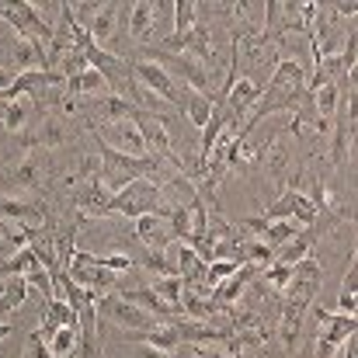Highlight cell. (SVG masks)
<instances>
[{
    "mask_svg": "<svg viewBox=\"0 0 358 358\" xmlns=\"http://www.w3.org/2000/svg\"><path fill=\"white\" fill-rule=\"evenodd\" d=\"M42 181H45V164L38 160L35 150H28L17 164H10V167L0 174V188H24V192H35Z\"/></svg>",
    "mask_w": 358,
    "mask_h": 358,
    "instance_id": "obj_10",
    "label": "cell"
},
{
    "mask_svg": "<svg viewBox=\"0 0 358 358\" xmlns=\"http://www.w3.org/2000/svg\"><path fill=\"white\" fill-rule=\"evenodd\" d=\"M10 84H14V73H10L7 66H0V94H3V91H7Z\"/></svg>",
    "mask_w": 358,
    "mask_h": 358,
    "instance_id": "obj_32",
    "label": "cell"
},
{
    "mask_svg": "<svg viewBox=\"0 0 358 358\" xmlns=\"http://www.w3.org/2000/svg\"><path fill=\"white\" fill-rule=\"evenodd\" d=\"M160 206H164V188H160V181L139 178V181H129L125 188L115 192V199H112V206H108V216L139 220V216L160 213Z\"/></svg>",
    "mask_w": 358,
    "mask_h": 358,
    "instance_id": "obj_2",
    "label": "cell"
},
{
    "mask_svg": "<svg viewBox=\"0 0 358 358\" xmlns=\"http://www.w3.org/2000/svg\"><path fill=\"white\" fill-rule=\"evenodd\" d=\"M178 108L188 115V122H192L195 129H206V122H209V115H213V98H206V94H199V91H192V87L181 84Z\"/></svg>",
    "mask_w": 358,
    "mask_h": 358,
    "instance_id": "obj_19",
    "label": "cell"
},
{
    "mask_svg": "<svg viewBox=\"0 0 358 358\" xmlns=\"http://www.w3.org/2000/svg\"><path fill=\"white\" fill-rule=\"evenodd\" d=\"M171 14H174V31H171V38L164 42L167 49H178V42L192 31V24L199 21V3L195 0H174L171 3Z\"/></svg>",
    "mask_w": 358,
    "mask_h": 358,
    "instance_id": "obj_20",
    "label": "cell"
},
{
    "mask_svg": "<svg viewBox=\"0 0 358 358\" xmlns=\"http://www.w3.org/2000/svg\"><path fill=\"white\" fill-rule=\"evenodd\" d=\"M101 112H105V122H122V119H132L136 105H132V101H125V98H119V94H105Z\"/></svg>",
    "mask_w": 358,
    "mask_h": 358,
    "instance_id": "obj_28",
    "label": "cell"
},
{
    "mask_svg": "<svg viewBox=\"0 0 358 358\" xmlns=\"http://www.w3.org/2000/svg\"><path fill=\"white\" fill-rule=\"evenodd\" d=\"M38 261H35V254L28 250V247H17L10 257H3L0 261V278H10V275H24L28 268H35Z\"/></svg>",
    "mask_w": 358,
    "mask_h": 358,
    "instance_id": "obj_27",
    "label": "cell"
},
{
    "mask_svg": "<svg viewBox=\"0 0 358 358\" xmlns=\"http://www.w3.org/2000/svg\"><path fill=\"white\" fill-rule=\"evenodd\" d=\"M299 234H303V227H299L296 220H271L261 240H264V243H268L271 250H282V247H285L289 240H296Z\"/></svg>",
    "mask_w": 358,
    "mask_h": 358,
    "instance_id": "obj_24",
    "label": "cell"
},
{
    "mask_svg": "<svg viewBox=\"0 0 358 358\" xmlns=\"http://www.w3.org/2000/svg\"><path fill=\"white\" fill-rule=\"evenodd\" d=\"M115 192L98 178H87L77 192H73V209L80 213V220H105L108 216V206H112Z\"/></svg>",
    "mask_w": 358,
    "mask_h": 358,
    "instance_id": "obj_6",
    "label": "cell"
},
{
    "mask_svg": "<svg viewBox=\"0 0 358 358\" xmlns=\"http://www.w3.org/2000/svg\"><path fill=\"white\" fill-rule=\"evenodd\" d=\"M24 282H28V289L35 285V289L42 292V299H45V303H49V299H56V292H52V278H49V271H45L42 264L28 268V271H24Z\"/></svg>",
    "mask_w": 358,
    "mask_h": 358,
    "instance_id": "obj_29",
    "label": "cell"
},
{
    "mask_svg": "<svg viewBox=\"0 0 358 358\" xmlns=\"http://www.w3.org/2000/svg\"><path fill=\"white\" fill-rule=\"evenodd\" d=\"M31 139H35V150H56V146L70 143V125L59 119V115H52V112H42Z\"/></svg>",
    "mask_w": 358,
    "mask_h": 358,
    "instance_id": "obj_15",
    "label": "cell"
},
{
    "mask_svg": "<svg viewBox=\"0 0 358 358\" xmlns=\"http://www.w3.org/2000/svg\"><path fill=\"white\" fill-rule=\"evenodd\" d=\"M119 14H122V3H98V7H94V14H91V21L84 24V31H87V38H91L98 49L115 38V31H119Z\"/></svg>",
    "mask_w": 358,
    "mask_h": 358,
    "instance_id": "obj_12",
    "label": "cell"
},
{
    "mask_svg": "<svg viewBox=\"0 0 358 358\" xmlns=\"http://www.w3.org/2000/svg\"><path fill=\"white\" fill-rule=\"evenodd\" d=\"M181 275H157L153 282H150V292L167 306V310H174L178 317H181Z\"/></svg>",
    "mask_w": 358,
    "mask_h": 358,
    "instance_id": "obj_22",
    "label": "cell"
},
{
    "mask_svg": "<svg viewBox=\"0 0 358 358\" xmlns=\"http://www.w3.org/2000/svg\"><path fill=\"white\" fill-rule=\"evenodd\" d=\"M66 275H70V282L73 285H80V289H87L91 296H108V292H115L119 289V275L115 271H108V268H101L98 264V254H91V250H73V257H70V264L63 268Z\"/></svg>",
    "mask_w": 358,
    "mask_h": 358,
    "instance_id": "obj_3",
    "label": "cell"
},
{
    "mask_svg": "<svg viewBox=\"0 0 358 358\" xmlns=\"http://www.w3.org/2000/svg\"><path fill=\"white\" fill-rule=\"evenodd\" d=\"M132 77L139 80V87H146L150 94H157L160 101H167L171 108H178V98H181V84L153 59H136L132 63Z\"/></svg>",
    "mask_w": 358,
    "mask_h": 358,
    "instance_id": "obj_5",
    "label": "cell"
},
{
    "mask_svg": "<svg viewBox=\"0 0 358 358\" xmlns=\"http://www.w3.org/2000/svg\"><path fill=\"white\" fill-rule=\"evenodd\" d=\"M125 338H136V341H143V345H150V348H160V352H167V355H174L178 352V331H174V320L171 324H153L150 331H125Z\"/></svg>",
    "mask_w": 358,
    "mask_h": 358,
    "instance_id": "obj_18",
    "label": "cell"
},
{
    "mask_svg": "<svg viewBox=\"0 0 358 358\" xmlns=\"http://www.w3.org/2000/svg\"><path fill=\"white\" fill-rule=\"evenodd\" d=\"M94 143H98V153H101V181L112 192H119L129 181H139V178H153L157 181V171H160L157 157H125L119 150L105 146L98 136H94Z\"/></svg>",
    "mask_w": 358,
    "mask_h": 358,
    "instance_id": "obj_1",
    "label": "cell"
},
{
    "mask_svg": "<svg viewBox=\"0 0 358 358\" xmlns=\"http://www.w3.org/2000/svg\"><path fill=\"white\" fill-rule=\"evenodd\" d=\"M132 358H174V355H167V352H160V348H150V345H139Z\"/></svg>",
    "mask_w": 358,
    "mask_h": 358,
    "instance_id": "obj_30",
    "label": "cell"
},
{
    "mask_svg": "<svg viewBox=\"0 0 358 358\" xmlns=\"http://www.w3.org/2000/svg\"><path fill=\"white\" fill-rule=\"evenodd\" d=\"M341 348H345V352H341V358H358V338L352 334V338H348Z\"/></svg>",
    "mask_w": 358,
    "mask_h": 358,
    "instance_id": "obj_31",
    "label": "cell"
},
{
    "mask_svg": "<svg viewBox=\"0 0 358 358\" xmlns=\"http://www.w3.org/2000/svg\"><path fill=\"white\" fill-rule=\"evenodd\" d=\"M313 317L324 324V341H331L334 348H341L352 334L358 331V320L355 317H348V313H331V310H324V306H313Z\"/></svg>",
    "mask_w": 358,
    "mask_h": 358,
    "instance_id": "obj_14",
    "label": "cell"
},
{
    "mask_svg": "<svg viewBox=\"0 0 358 358\" xmlns=\"http://www.w3.org/2000/svg\"><path fill=\"white\" fill-rule=\"evenodd\" d=\"M355 285H358V257L352 254L348 271H345V282H341V292H338V310H334V313H348V317H355V310H358Z\"/></svg>",
    "mask_w": 358,
    "mask_h": 358,
    "instance_id": "obj_25",
    "label": "cell"
},
{
    "mask_svg": "<svg viewBox=\"0 0 358 358\" xmlns=\"http://www.w3.org/2000/svg\"><path fill=\"white\" fill-rule=\"evenodd\" d=\"M10 331H14V327L3 320V324H0V341H7V338H10Z\"/></svg>",
    "mask_w": 358,
    "mask_h": 358,
    "instance_id": "obj_33",
    "label": "cell"
},
{
    "mask_svg": "<svg viewBox=\"0 0 358 358\" xmlns=\"http://www.w3.org/2000/svg\"><path fill=\"white\" fill-rule=\"evenodd\" d=\"M31 98H14V101H0V129L10 132V136H21L28 132V119H31Z\"/></svg>",
    "mask_w": 358,
    "mask_h": 358,
    "instance_id": "obj_17",
    "label": "cell"
},
{
    "mask_svg": "<svg viewBox=\"0 0 358 358\" xmlns=\"http://www.w3.org/2000/svg\"><path fill=\"white\" fill-rule=\"evenodd\" d=\"M261 220H296L299 227H313L317 223V209L310 206V199L299 192V188H285L282 195H278V202H271L268 209H264V216Z\"/></svg>",
    "mask_w": 358,
    "mask_h": 358,
    "instance_id": "obj_7",
    "label": "cell"
},
{
    "mask_svg": "<svg viewBox=\"0 0 358 358\" xmlns=\"http://www.w3.org/2000/svg\"><path fill=\"white\" fill-rule=\"evenodd\" d=\"M132 230H136V240H139L146 250H167V247L174 243V234H171L167 220H164V216H157V213L132 220Z\"/></svg>",
    "mask_w": 358,
    "mask_h": 358,
    "instance_id": "obj_13",
    "label": "cell"
},
{
    "mask_svg": "<svg viewBox=\"0 0 358 358\" xmlns=\"http://www.w3.org/2000/svg\"><path fill=\"white\" fill-rule=\"evenodd\" d=\"M80 94H112L108 91V84H105V77L98 73V70H84V73H77V77H70L66 80V98H80Z\"/></svg>",
    "mask_w": 358,
    "mask_h": 358,
    "instance_id": "obj_23",
    "label": "cell"
},
{
    "mask_svg": "<svg viewBox=\"0 0 358 358\" xmlns=\"http://www.w3.org/2000/svg\"><path fill=\"white\" fill-rule=\"evenodd\" d=\"M77 345H80V327H59L45 348H49V358H66L77 355Z\"/></svg>",
    "mask_w": 358,
    "mask_h": 358,
    "instance_id": "obj_26",
    "label": "cell"
},
{
    "mask_svg": "<svg viewBox=\"0 0 358 358\" xmlns=\"http://www.w3.org/2000/svg\"><path fill=\"white\" fill-rule=\"evenodd\" d=\"M320 285H324V268H320V261L310 254V257H303V261L292 268V278H289V285H285L282 296H285V299H303V303L313 306Z\"/></svg>",
    "mask_w": 358,
    "mask_h": 358,
    "instance_id": "obj_8",
    "label": "cell"
},
{
    "mask_svg": "<svg viewBox=\"0 0 358 358\" xmlns=\"http://www.w3.org/2000/svg\"><path fill=\"white\" fill-rule=\"evenodd\" d=\"M164 3H150V0H139L129 7V35L136 42H146L153 31H157V17H160Z\"/></svg>",
    "mask_w": 358,
    "mask_h": 358,
    "instance_id": "obj_16",
    "label": "cell"
},
{
    "mask_svg": "<svg viewBox=\"0 0 358 358\" xmlns=\"http://www.w3.org/2000/svg\"><path fill=\"white\" fill-rule=\"evenodd\" d=\"M289 160H292V150H289V132L282 129V132L271 139V146L264 150V164H268L271 178L285 181V167H289Z\"/></svg>",
    "mask_w": 358,
    "mask_h": 358,
    "instance_id": "obj_21",
    "label": "cell"
},
{
    "mask_svg": "<svg viewBox=\"0 0 358 358\" xmlns=\"http://www.w3.org/2000/svg\"><path fill=\"white\" fill-rule=\"evenodd\" d=\"M94 132H98V139H101L105 146L119 150V153H125V157H146V150H143V136H139V129H136V122L132 119L101 122Z\"/></svg>",
    "mask_w": 358,
    "mask_h": 358,
    "instance_id": "obj_9",
    "label": "cell"
},
{
    "mask_svg": "<svg viewBox=\"0 0 358 358\" xmlns=\"http://www.w3.org/2000/svg\"><path fill=\"white\" fill-rule=\"evenodd\" d=\"M254 278H257V268H254V264H240L234 275H227V278L213 289V296H209V299H213L220 310H230L234 303L243 299V292H247V285H250Z\"/></svg>",
    "mask_w": 358,
    "mask_h": 358,
    "instance_id": "obj_11",
    "label": "cell"
},
{
    "mask_svg": "<svg viewBox=\"0 0 358 358\" xmlns=\"http://www.w3.org/2000/svg\"><path fill=\"white\" fill-rule=\"evenodd\" d=\"M98 317H105L112 327L119 331H150L153 324H164L157 320L153 313H146L143 306L122 299L119 292H108V296H98Z\"/></svg>",
    "mask_w": 358,
    "mask_h": 358,
    "instance_id": "obj_4",
    "label": "cell"
}]
</instances>
